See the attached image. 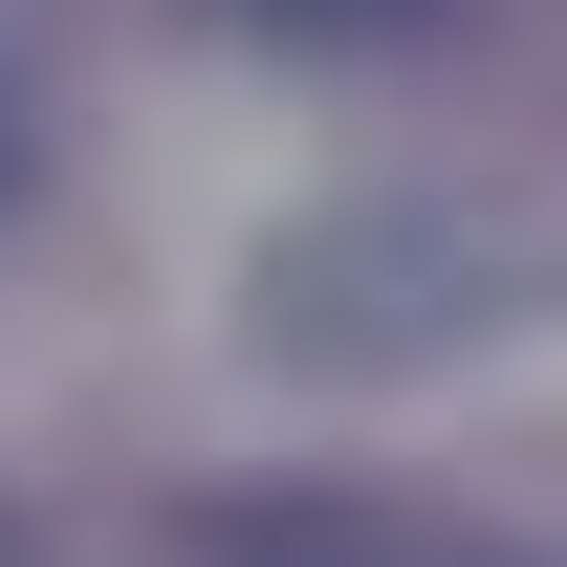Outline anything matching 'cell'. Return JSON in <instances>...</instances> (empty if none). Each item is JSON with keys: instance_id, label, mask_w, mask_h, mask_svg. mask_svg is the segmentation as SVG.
Listing matches in <instances>:
<instances>
[{"instance_id": "6da1fadb", "label": "cell", "mask_w": 567, "mask_h": 567, "mask_svg": "<svg viewBox=\"0 0 567 567\" xmlns=\"http://www.w3.org/2000/svg\"><path fill=\"white\" fill-rule=\"evenodd\" d=\"M240 567H524V546H436V524H284Z\"/></svg>"}]
</instances>
